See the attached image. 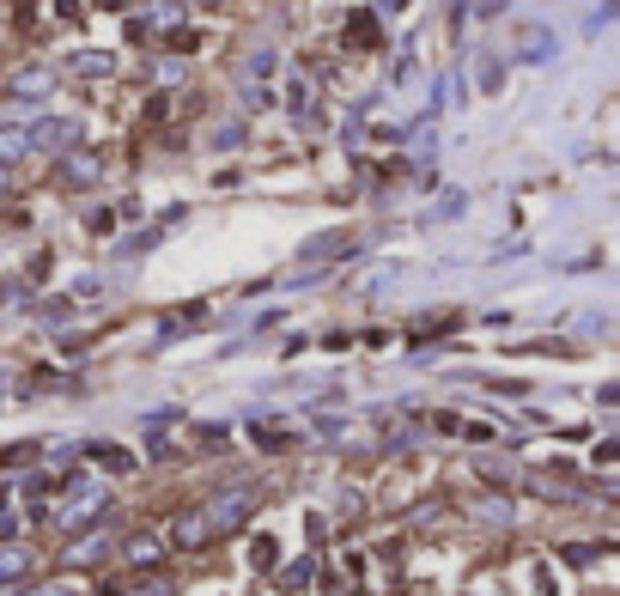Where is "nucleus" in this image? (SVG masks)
I'll return each instance as SVG.
<instances>
[{
  "label": "nucleus",
  "instance_id": "f257e3e1",
  "mask_svg": "<svg viewBox=\"0 0 620 596\" xmlns=\"http://www.w3.org/2000/svg\"><path fill=\"white\" fill-rule=\"evenodd\" d=\"M25 140H31V146H49V153H61V146H73V140H80V122L55 116V122H37V128H25Z\"/></svg>",
  "mask_w": 620,
  "mask_h": 596
},
{
  "label": "nucleus",
  "instance_id": "f03ea898",
  "mask_svg": "<svg viewBox=\"0 0 620 596\" xmlns=\"http://www.w3.org/2000/svg\"><path fill=\"white\" fill-rule=\"evenodd\" d=\"M213 536V524H207V517L201 511H189V517H177V548H201Z\"/></svg>",
  "mask_w": 620,
  "mask_h": 596
},
{
  "label": "nucleus",
  "instance_id": "7ed1b4c3",
  "mask_svg": "<svg viewBox=\"0 0 620 596\" xmlns=\"http://www.w3.org/2000/svg\"><path fill=\"white\" fill-rule=\"evenodd\" d=\"M25 153H31L25 128H0V165H13V159H25Z\"/></svg>",
  "mask_w": 620,
  "mask_h": 596
},
{
  "label": "nucleus",
  "instance_id": "20e7f679",
  "mask_svg": "<svg viewBox=\"0 0 620 596\" xmlns=\"http://www.w3.org/2000/svg\"><path fill=\"white\" fill-rule=\"evenodd\" d=\"M347 43L371 49V43H377V19H371V13H353V19H347Z\"/></svg>",
  "mask_w": 620,
  "mask_h": 596
},
{
  "label": "nucleus",
  "instance_id": "39448f33",
  "mask_svg": "<svg viewBox=\"0 0 620 596\" xmlns=\"http://www.w3.org/2000/svg\"><path fill=\"white\" fill-rule=\"evenodd\" d=\"M13 92H19V98H43V92H49V73H43V67L19 73V86H13Z\"/></svg>",
  "mask_w": 620,
  "mask_h": 596
},
{
  "label": "nucleus",
  "instance_id": "423d86ee",
  "mask_svg": "<svg viewBox=\"0 0 620 596\" xmlns=\"http://www.w3.org/2000/svg\"><path fill=\"white\" fill-rule=\"evenodd\" d=\"M92 177H98V159H92V153H73V159H67V183H92Z\"/></svg>",
  "mask_w": 620,
  "mask_h": 596
},
{
  "label": "nucleus",
  "instance_id": "0eeeda50",
  "mask_svg": "<svg viewBox=\"0 0 620 596\" xmlns=\"http://www.w3.org/2000/svg\"><path fill=\"white\" fill-rule=\"evenodd\" d=\"M73 67H80V73H92V80L116 73V61H110V55H73Z\"/></svg>",
  "mask_w": 620,
  "mask_h": 596
},
{
  "label": "nucleus",
  "instance_id": "6e6552de",
  "mask_svg": "<svg viewBox=\"0 0 620 596\" xmlns=\"http://www.w3.org/2000/svg\"><path fill=\"white\" fill-rule=\"evenodd\" d=\"M128 560H134V566H152V560H159V542H152V536H134V542H128Z\"/></svg>",
  "mask_w": 620,
  "mask_h": 596
},
{
  "label": "nucleus",
  "instance_id": "1a4fd4ad",
  "mask_svg": "<svg viewBox=\"0 0 620 596\" xmlns=\"http://www.w3.org/2000/svg\"><path fill=\"white\" fill-rule=\"evenodd\" d=\"M92 457H98L104 469H128V463H134L128 451H116V444H92Z\"/></svg>",
  "mask_w": 620,
  "mask_h": 596
}]
</instances>
